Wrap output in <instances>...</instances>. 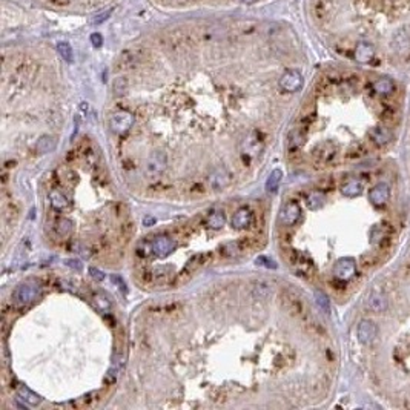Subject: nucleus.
<instances>
[{"label": "nucleus", "instance_id": "f8f14e48", "mask_svg": "<svg viewBox=\"0 0 410 410\" xmlns=\"http://www.w3.org/2000/svg\"><path fill=\"white\" fill-rule=\"evenodd\" d=\"M123 364H125V358H123V353L122 352H116L114 356H113V363H111V367L108 370V375H106V381H111V383H114L119 375H120V372L123 369Z\"/></svg>", "mask_w": 410, "mask_h": 410}, {"label": "nucleus", "instance_id": "f03ea898", "mask_svg": "<svg viewBox=\"0 0 410 410\" xmlns=\"http://www.w3.org/2000/svg\"><path fill=\"white\" fill-rule=\"evenodd\" d=\"M168 168V156L165 151H154L147 157L144 165V174L151 178L160 177Z\"/></svg>", "mask_w": 410, "mask_h": 410}, {"label": "nucleus", "instance_id": "393cba45", "mask_svg": "<svg viewBox=\"0 0 410 410\" xmlns=\"http://www.w3.org/2000/svg\"><path fill=\"white\" fill-rule=\"evenodd\" d=\"M303 143H304V134L300 129L292 131V134L289 135V141H287L289 151H296V149H300L303 146Z\"/></svg>", "mask_w": 410, "mask_h": 410}, {"label": "nucleus", "instance_id": "f704fd0d", "mask_svg": "<svg viewBox=\"0 0 410 410\" xmlns=\"http://www.w3.org/2000/svg\"><path fill=\"white\" fill-rule=\"evenodd\" d=\"M255 263H257V266H263L266 269H275L277 268V263L274 262V260L269 258V257H265V255H260L255 260Z\"/></svg>", "mask_w": 410, "mask_h": 410}, {"label": "nucleus", "instance_id": "412c9836", "mask_svg": "<svg viewBox=\"0 0 410 410\" xmlns=\"http://www.w3.org/2000/svg\"><path fill=\"white\" fill-rule=\"evenodd\" d=\"M341 192H343V195L350 197V198L358 197V195L363 192V184H361V181H358V180H350V181H347V183L343 186V188H341Z\"/></svg>", "mask_w": 410, "mask_h": 410}, {"label": "nucleus", "instance_id": "2eb2a0df", "mask_svg": "<svg viewBox=\"0 0 410 410\" xmlns=\"http://www.w3.org/2000/svg\"><path fill=\"white\" fill-rule=\"evenodd\" d=\"M252 293L257 300H266L272 293V286L266 280H258L252 284Z\"/></svg>", "mask_w": 410, "mask_h": 410}, {"label": "nucleus", "instance_id": "72a5a7b5", "mask_svg": "<svg viewBox=\"0 0 410 410\" xmlns=\"http://www.w3.org/2000/svg\"><path fill=\"white\" fill-rule=\"evenodd\" d=\"M128 91V80L125 77H119L114 80V92L116 95H123Z\"/></svg>", "mask_w": 410, "mask_h": 410}, {"label": "nucleus", "instance_id": "a211bd4d", "mask_svg": "<svg viewBox=\"0 0 410 410\" xmlns=\"http://www.w3.org/2000/svg\"><path fill=\"white\" fill-rule=\"evenodd\" d=\"M17 395L23 402H26L29 405H37V404H40V401H42V398L39 395H37L35 392H32L26 386H20L19 390H17Z\"/></svg>", "mask_w": 410, "mask_h": 410}, {"label": "nucleus", "instance_id": "4be33fe9", "mask_svg": "<svg viewBox=\"0 0 410 410\" xmlns=\"http://www.w3.org/2000/svg\"><path fill=\"white\" fill-rule=\"evenodd\" d=\"M283 180V171L281 169H274L268 180H266V191L268 192H275L280 188V183Z\"/></svg>", "mask_w": 410, "mask_h": 410}, {"label": "nucleus", "instance_id": "a878e982", "mask_svg": "<svg viewBox=\"0 0 410 410\" xmlns=\"http://www.w3.org/2000/svg\"><path fill=\"white\" fill-rule=\"evenodd\" d=\"M393 88H395V85L389 77H381L374 83V89L378 94H390L393 91Z\"/></svg>", "mask_w": 410, "mask_h": 410}, {"label": "nucleus", "instance_id": "6ab92c4d", "mask_svg": "<svg viewBox=\"0 0 410 410\" xmlns=\"http://www.w3.org/2000/svg\"><path fill=\"white\" fill-rule=\"evenodd\" d=\"M226 223V215L223 211H214L211 215H208L206 225L212 229H221Z\"/></svg>", "mask_w": 410, "mask_h": 410}, {"label": "nucleus", "instance_id": "6e6552de", "mask_svg": "<svg viewBox=\"0 0 410 410\" xmlns=\"http://www.w3.org/2000/svg\"><path fill=\"white\" fill-rule=\"evenodd\" d=\"M265 143L263 140L260 138V135L257 132H250L241 143V151L243 154L249 156V157H257L260 152L263 151Z\"/></svg>", "mask_w": 410, "mask_h": 410}, {"label": "nucleus", "instance_id": "ddd939ff", "mask_svg": "<svg viewBox=\"0 0 410 410\" xmlns=\"http://www.w3.org/2000/svg\"><path fill=\"white\" fill-rule=\"evenodd\" d=\"M389 195H390V192H389V186L384 184V183H380V184H377L375 188L370 191L369 198H370V201L374 203V204L381 206V204H384V203L389 200Z\"/></svg>", "mask_w": 410, "mask_h": 410}, {"label": "nucleus", "instance_id": "4c0bfd02", "mask_svg": "<svg viewBox=\"0 0 410 410\" xmlns=\"http://www.w3.org/2000/svg\"><path fill=\"white\" fill-rule=\"evenodd\" d=\"M111 13H113V11H106V13H105L103 16L97 17V19H95V23H101V22H105V20H106V19H108V17L111 16Z\"/></svg>", "mask_w": 410, "mask_h": 410}, {"label": "nucleus", "instance_id": "ea45409f", "mask_svg": "<svg viewBox=\"0 0 410 410\" xmlns=\"http://www.w3.org/2000/svg\"><path fill=\"white\" fill-rule=\"evenodd\" d=\"M241 2H244V4H247V5H250V4H255L257 0H241Z\"/></svg>", "mask_w": 410, "mask_h": 410}, {"label": "nucleus", "instance_id": "b1692460", "mask_svg": "<svg viewBox=\"0 0 410 410\" xmlns=\"http://www.w3.org/2000/svg\"><path fill=\"white\" fill-rule=\"evenodd\" d=\"M54 231L59 237H68L72 231V221L68 218H59L54 223Z\"/></svg>", "mask_w": 410, "mask_h": 410}, {"label": "nucleus", "instance_id": "c9c22d12", "mask_svg": "<svg viewBox=\"0 0 410 410\" xmlns=\"http://www.w3.org/2000/svg\"><path fill=\"white\" fill-rule=\"evenodd\" d=\"M91 43H92L94 48H100V46L103 45V37H101V34H98V32L91 34Z\"/></svg>", "mask_w": 410, "mask_h": 410}, {"label": "nucleus", "instance_id": "9d476101", "mask_svg": "<svg viewBox=\"0 0 410 410\" xmlns=\"http://www.w3.org/2000/svg\"><path fill=\"white\" fill-rule=\"evenodd\" d=\"M252 220H253V214L249 208H240L234 217H232V221L231 225L232 228L235 229H246L252 225Z\"/></svg>", "mask_w": 410, "mask_h": 410}, {"label": "nucleus", "instance_id": "20e7f679", "mask_svg": "<svg viewBox=\"0 0 410 410\" xmlns=\"http://www.w3.org/2000/svg\"><path fill=\"white\" fill-rule=\"evenodd\" d=\"M231 181H232V175L225 166H218L215 171L209 174V178H208L211 189L214 191H223L231 184Z\"/></svg>", "mask_w": 410, "mask_h": 410}, {"label": "nucleus", "instance_id": "2f4dec72", "mask_svg": "<svg viewBox=\"0 0 410 410\" xmlns=\"http://www.w3.org/2000/svg\"><path fill=\"white\" fill-rule=\"evenodd\" d=\"M315 300H317V304L320 306L321 311H324L326 314L330 312V303H329V298H327V295L324 292L317 290L315 292Z\"/></svg>", "mask_w": 410, "mask_h": 410}, {"label": "nucleus", "instance_id": "0eeeda50", "mask_svg": "<svg viewBox=\"0 0 410 410\" xmlns=\"http://www.w3.org/2000/svg\"><path fill=\"white\" fill-rule=\"evenodd\" d=\"M151 243H152V253L159 258H166L175 249V241L166 235H159Z\"/></svg>", "mask_w": 410, "mask_h": 410}, {"label": "nucleus", "instance_id": "7c9ffc66", "mask_svg": "<svg viewBox=\"0 0 410 410\" xmlns=\"http://www.w3.org/2000/svg\"><path fill=\"white\" fill-rule=\"evenodd\" d=\"M240 244H241V241H231V243H226V244H223V246H221L220 252H221L223 255H226V257L237 255L240 250H243V249L240 247Z\"/></svg>", "mask_w": 410, "mask_h": 410}, {"label": "nucleus", "instance_id": "4468645a", "mask_svg": "<svg viewBox=\"0 0 410 410\" xmlns=\"http://www.w3.org/2000/svg\"><path fill=\"white\" fill-rule=\"evenodd\" d=\"M290 265L301 275H309V272L312 269V263L306 258V255H303L300 252H293V257L290 258Z\"/></svg>", "mask_w": 410, "mask_h": 410}, {"label": "nucleus", "instance_id": "58836bf2", "mask_svg": "<svg viewBox=\"0 0 410 410\" xmlns=\"http://www.w3.org/2000/svg\"><path fill=\"white\" fill-rule=\"evenodd\" d=\"M143 223H144V225H154V223H156V220H154L152 217H149V218L146 217V218L143 220Z\"/></svg>", "mask_w": 410, "mask_h": 410}, {"label": "nucleus", "instance_id": "7ed1b4c3", "mask_svg": "<svg viewBox=\"0 0 410 410\" xmlns=\"http://www.w3.org/2000/svg\"><path fill=\"white\" fill-rule=\"evenodd\" d=\"M134 122V114H131L129 111H117L109 119V128L117 134H123L132 128Z\"/></svg>", "mask_w": 410, "mask_h": 410}, {"label": "nucleus", "instance_id": "dca6fc26", "mask_svg": "<svg viewBox=\"0 0 410 410\" xmlns=\"http://www.w3.org/2000/svg\"><path fill=\"white\" fill-rule=\"evenodd\" d=\"M56 147H57V138L53 137V135H42L39 140H37V143H35L37 152H40V154L53 152Z\"/></svg>", "mask_w": 410, "mask_h": 410}, {"label": "nucleus", "instance_id": "bb28decb", "mask_svg": "<svg viewBox=\"0 0 410 410\" xmlns=\"http://www.w3.org/2000/svg\"><path fill=\"white\" fill-rule=\"evenodd\" d=\"M369 308L375 312H381L386 308V300L381 293H372L369 298Z\"/></svg>", "mask_w": 410, "mask_h": 410}, {"label": "nucleus", "instance_id": "e433bc0d", "mask_svg": "<svg viewBox=\"0 0 410 410\" xmlns=\"http://www.w3.org/2000/svg\"><path fill=\"white\" fill-rule=\"evenodd\" d=\"M89 274H91V277H92L94 280H97V281H101V280L105 278V274H103L101 271L95 269V268H91V269H89Z\"/></svg>", "mask_w": 410, "mask_h": 410}, {"label": "nucleus", "instance_id": "5701e85b", "mask_svg": "<svg viewBox=\"0 0 410 410\" xmlns=\"http://www.w3.org/2000/svg\"><path fill=\"white\" fill-rule=\"evenodd\" d=\"M355 57H356L358 62L367 63V62H370L372 57H374V48H372L369 43H360V45L356 46Z\"/></svg>", "mask_w": 410, "mask_h": 410}, {"label": "nucleus", "instance_id": "aec40b11", "mask_svg": "<svg viewBox=\"0 0 410 410\" xmlns=\"http://www.w3.org/2000/svg\"><path fill=\"white\" fill-rule=\"evenodd\" d=\"M370 137H372V140H374V143H377L378 146H383L392 138V134L387 128L378 126L370 132Z\"/></svg>", "mask_w": 410, "mask_h": 410}, {"label": "nucleus", "instance_id": "f257e3e1", "mask_svg": "<svg viewBox=\"0 0 410 410\" xmlns=\"http://www.w3.org/2000/svg\"><path fill=\"white\" fill-rule=\"evenodd\" d=\"M37 295H39V286L34 283H23L14 289L11 298L17 308H25L35 300Z\"/></svg>", "mask_w": 410, "mask_h": 410}, {"label": "nucleus", "instance_id": "cd10ccee", "mask_svg": "<svg viewBox=\"0 0 410 410\" xmlns=\"http://www.w3.org/2000/svg\"><path fill=\"white\" fill-rule=\"evenodd\" d=\"M92 300H94L95 306L98 308V311H101V312H109L111 311V301H109V298L105 293L95 292L92 295Z\"/></svg>", "mask_w": 410, "mask_h": 410}, {"label": "nucleus", "instance_id": "c85d7f7f", "mask_svg": "<svg viewBox=\"0 0 410 410\" xmlns=\"http://www.w3.org/2000/svg\"><path fill=\"white\" fill-rule=\"evenodd\" d=\"M57 51H59L60 57H62L65 62H68V63H72V62H74V51H72V48H71L69 43H66V42H59V43H57Z\"/></svg>", "mask_w": 410, "mask_h": 410}, {"label": "nucleus", "instance_id": "f3484780", "mask_svg": "<svg viewBox=\"0 0 410 410\" xmlns=\"http://www.w3.org/2000/svg\"><path fill=\"white\" fill-rule=\"evenodd\" d=\"M49 200H51V206H53L54 209H57V211H65V209H68L69 204H71V201L68 200V197H66L65 194H62V191H57V189L51 191Z\"/></svg>", "mask_w": 410, "mask_h": 410}, {"label": "nucleus", "instance_id": "39448f33", "mask_svg": "<svg viewBox=\"0 0 410 410\" xmlns=\"http://www.w3.org/2000/svg\"><path fill=\"white\" fill-rule=\"evenodd\" d=\"M280 88L286 92H296L303 88V76L298 71H286L280 79Z\"/></svg>", "mask_w": 410, "mask_h": 410}, {"label": "nucleus", "instance_id": "423d86ee", "mask_svg": "<svg viewBox=\"0 0 410 410\" xmlns=\"http://www.w3.org/2000/svg\"><path fill=\"white\" fill-rule=\"evenodd\" d=\"M356 266L352 258H341L337 262V265L333 266V275L335 278H338L341 281H347L355 275Z\"/></svg>", "mask_w": 410, "mask_h": 410}, {"label": "nucleus", "instance_id": "473e14b6", "mask_svg": "<svg viewBox=\"0 0 410 410\" xmlns=\"http://www.w3.org/2000/svg\"><path fill=\"white\" fill-rule=\"evenodd\" d=\"M208 255H203V253H200V255H197V257H192L191 260H189V263L186 265V271L188 272H194L195 269H198V268H201L206 262L203 258H206Z\"/></svg>", "mask_w": 410, "mask_h": 410}, {"label": "nucleus", "instance_id": "9b49d317", "mask_svg": "<svg viewBox=\"0 0 410 410\" xmlns=\"http://www.w3.org/2000/svg\"><path fill=\"white\" fill-rule=\"evenodd\" d=\"M375 337H377V326L369 320L361 321L358 326V340L363 344H369L375 340Z\"/></svg>", "mask_w": 410, "mask_h": 410}, {"label": "nucleus", "instance_id": "c756f323", "mask_svg": "<svg viewBox=\"0 0 410 410\" xmlns=\"http://www.w3.org/2000/svg\"><path fill=\"white\" fill-rule=\"evenodd\" d=\"M308 208L312 209V211H317L320 208H323L324 204V195L321 192H312L309 197H308Z\"/></svg>", "mask_w": 410, "mask_h": 410}, {"label": "nucleus", "instance_id": "1a4fd4ad", "mask_svg": "<svg viewBox=\"0 0 410 410\" xmlns=\"http://www.w3.org/2000/svg\"><path fill=\"white\" fill-rule=\"evenodd\" d=\"M300 217H301V208H300V204L295 203V201H289L281 209L280 221L283 223L284 226H293L295 223L300 220Z\"/></svg>", "mask_w": 410, "mask_h": 410}]
</instances>
